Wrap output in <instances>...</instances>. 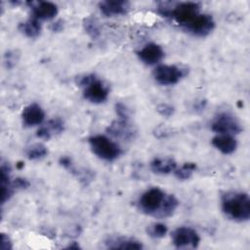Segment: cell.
<instances>
[{
	"mask_svg": "<svg viewBox=\"0 0 250 250\" xmlns=\"http://www.w3.org/2000/svg\"><path fill=\"white\" fill-rule=\"evenodd\" d=\"M138 205L140 210L146 215L167 218L175 212L179 201L173 194H166L159 188H151L141 195Z\"/></svg>",
	"mask_w": 250,
	"mask_h": 250,
	"instance_id": "6da1fadb",
	"label": "cell"
},
{
	"mask_svg": "<svg viewBox=\"0 0 250 250\" xmlns=\"http://www.w3.org/2000/svg\"><path fill=\"white\" fill-rule=\"evenodd\" d=\"M222 210L230 220L244 222L250 218V199L247 193L228 191L222 195Z\"/></svg>",
	"mask_w": 250,
	"mask_h": 250,
	"instance_id": "7a4b0ae2",
	"label": "cell"
},
{
	"mask_svg": "<svg viewBox=\"0 0 250 250\" xmlns=\"http://www.w3.org/2000/svg\"><path fill=\"white\" fill-rule=\"evenodd\" d=\"M92 151L101 159L113 161L122 154L121 147L104 135H95L89 138Z\"/></svg>",
	"mask_w": 250,
	"mask_h": 250,
	"instance_id": "3957f363",
	"label": "cell"
},
{
	"mask_svg": "<svg viewBox=\"0 0 250 250\" xmlns=\"http://www.w3.org/2000/svg\"><path fill=\"white\" fill-rule=\"evenodd\" d=\"M200 5L196 2H180L172 4L169 17L173 18L183 28L188 25L197 15Z\"/></svg>",
	"mask_w": 250,
	"mask_h": 250,
	"instance_id": "277c9868",
	"label": "cell"
},
{
	"mask_svg": "<svg viewBox=\"0 0 250 250\" xmlns=\"http://www.w3.org/2000/svg\"><path fill=\"white\" fill-rule=\"evenodd\" d=\"M186 74V69L175 64H160L153 70V77L155 81L163 86H170L178 83Z\"/></svg>",
	"mask_w": 250,
	"mask_h": 250,
	"instance_id": "5b68a950",
	"label": "cell"
},
{
	"mask_svg": "<svg viewBox=\"0 0 250 250\" xmlns=\"http://www.w3.org/2000/svg\"><path fill=\"white\" fill-rule=\"evenodd\" d=\"M83 87L84 98L93 104L104 103L108 97L109 91L107 86H105L104 82L98 79L94 74L90 75L89 80L83 85Z\"/></svg>",
	"mask_w": 250,
	"mask_h": 250,
	"instance_id": "8992f818",
	"label": "cell"
},
{
	"mask_svg": "<svg viewBox=\"0 0 250 250\" xmlns=\"http://www.w3.org/2000/svg\"><path fill=\"white\" fill-rule=\"evenodd\" d=\"M172 241L175 247L196 248L199 245L200 237L198 233L191 228L181 227L172 232Z\"/></svg>",
	"mask_w": 250,
	"mask_h": 250,
	"instance_id": "52a82bcc",
	"label": "cell"
},
{
	"mask_svg": "<svg viewBox=\"0 0 250 250\" xmlns=\"http://www.w3.org/2000/svg\"><path fill=\"white\" fill-rule=\"evenodd\" d=\"M211 128L214 132L218 134H227V135H235L242 131V128L239 122L235 119L234 116L229 113H221L213 121Z\"/></svg>",
	"mask_w": 250,
	"mask_h": 250,
	"instance_id": "ba28073f",
	"label": "cell"
},
{
	"mask_svg": "<svg viewBox=\"0 0 250 250\" xmlns=\"http://www.w3.org/2000/svg\"><path fill=\"white\" fill-rule=\"evenodd\" d=\"M215 27V21L210 15L199 14L197 15L184 29L192 35L198 37L207 36Z\"/></svg>",
	"mask_w": 250,
	"mask_h": 250,
	"instance_id": "9c48e42d",
	"label": "cell"
},
{
	"mask_svg": "<svg viewBox=\"0 0 250 250\" xmlns=\"http://www.w3.org/2000/svg\"><path fill=\"white\" fill-rule=\"evenodd\" d=\"M32 10L33 18L38 21H49L54 19L58 14V7L56 4L48 1L27 2Z\"/></svg>",
	"mask_w": 250,
	"mask_h": 250,
	"instance_id": "30bf717a",
	"label": "cell"
},
{
	"mask_svg": "<svg viewBox=\"0 0 250 250\" xmlns=\"http://www.w3.org/2000/svg\"><path fill=\"white\" fill-rule=\"evenodd\" d=\"M106 131L113 137L130 141L135 138L136 130L129 123V119H120L113 121L106 129Z\"/></svg>",
	"mask_w": 250,
	"mask_h": 250,
	"instance_id": "8fae6325",
	"label": "cell"
},
{
	"mask_svg": "<svg viewBox=\"0 0 250 250\" xmlns=\"http://www.w3.org/2000/svg\"><path fill=\"white\" fill-rule=\"evenodd\" d=\"M139 59L147 65L156 64L164 57V51L161 46L155 43H148L144 46L138 53Z\"/></svg>",
	"mask_w": 250,
	"mask_h": 250,
	"instance_id": "7c38bea8",
	"label": "cell"
},
{
	"mask_svg": "<svg viewBox=\"0 0 250 250\" xmlns=\"http://www.w3.org/2000/svg\"><path fill=\"white\" fill-rule=\"evenodd\" d=\"M44 117L45 112L42 109V107L37 104H31L27 105L21 113L22 122L27 127L41 124L44 120Z\"/></svg>",
	"mask_w": 250,
	"mask_h": 250,
	"instance_id": "4fadbf2b",
	"label": "cell"
},
{
	"mask_svg": "<svg viewBox=\"0 0 250 250\" xmlns=\"http://www.w3.org/2000/svg\"><path fill=\"white\" fill-rule=\"evenodd\" d=\"M100 10L105 17H113L126 14L130 9V3L124 0L103 1L99 4Z\"/></svg>",
	"mask_w": 250,
	"mask_h": 250,
	"instance_id": "5bb4252c",
	"label": "cell"
},
{
	"mask_svg": "<svg viewBox=\"0 0 250 250\" xmlns=\"http://www.w3.org/2000/svg\"><path fill=\"white\" fill-rule=\"evenodd\" d=\"M211 143L218 150L224 154H230L237 147L236 140L231 135L227 134H218L212 139Z\"/></svg>",
	"mask_w": 250,
	"mask_h": 250,
	"instance_id": "9a60e30c",
	"label": "cell"
},
{
	"mask_svg": "<svg viewBox=\"0 0 250 250\" xmlns=\"http://www.w3.org/2000/svg\"><path fill=\"white\" fill-rule=\"evenodd\" d=\"M109 249H142L143 245L140 241L126 237H108L104 241Z\"/></svg>",
	"mask_w": 250,
	"mask_h": 250,
	"instance_id": "2e32d148",
	"label": "cell"
},
{
	"mask_svg": "<svg viewBox=\"0 0 250 250\" xmlns=\"http://www.w3.org/2000/svg\"><path fill=\"white\" fill-rule=\"evenodd\" d=\"M63 131V122L60 118L49 120L44 126L37 130L36 136L40 139L49 140L54 134H60Z\"/></svg>",
	"mask_w": 250,
	"mask_h": 250,
	"instance_id": "e0dca14e",
	"label": "cell"
},
{
	"mask_svg": "<svg viewBox=\"0 0 250 250\" xmlns=\"http://www.w3.org/2000/svg\"><path fill=\"white\" fill-rule=\"evenodd\" d=\"M177 168L176 161L171 157L154 158L150 162V169L153 173L159 175H166L172 173Z\"/></svg>",
	"mask_w": 250,
	"mask_h": 250,
	"instance_id": "ac0fdd59",
	"label": "cell"
},
{
	"mask_svg": "<svg viewBox=\"0 0 250 250\" xmlns=\"http://www.w3.org/2000/svg\"><path fill=\"white\" fill-rule=\"evenodd\" d=\"M19 30L29 38L37 37L41 31L40 21L35 18H30L27 21L19 24Z\"/></svg>",
	"mask_w": 250,
	"mask_h": 250,
	"instance_id": "d6986e66",
	"label": "cell"
},
{
	"mask_svg": "<svg viewBox=\"0 0 250 250\" xmlns=\"http://www.w3.org/2000/svg\"><path fill=\"white\" fill-rule=\"evenodd\" d=\"M25 153L29 159L36 160V159H40V158H43L44 156H46L48 153V150H47V147L43 144L37 143V144H33L30 146H28L25 150Z\"/></svg>",
	"mask_w": 250,
	"mask_h": 250,
	"instance_id": "ffe728a7",
	"label": "cell"
},
{
	"mask_svg": "<svg viewBox=\"0 0 250 250\" xmlns=\"http://www.w3.org/2000/svg\"><path fill=\"white\" fill-rule=\"evenodd\" d=\"M83 26L85 31L87 32V34L89 36H91L92 38L96 39L100 36V25L98 22V20L94 17H87L86 19H84L83 21Z\"/></svg>",
	"mask_w": 250,
	"mask_h": 250,
	"instance_id": "44dd1931",
	"label": "cell"
},
{
	"mask_svg": "<svg viewBox=\"0 0 250 250\" xmlns=\"http://www.w3.org/2000/svg\"><path fill=\"white\" fill-rule=\"evenodd\" d=\"M196 169L195 163L188 162L185 163L181 168H176L174 171V175L179 180H188L191 177L193 171Z\"/></svg>",
	"mask_w": 250,
	"mask_h": 250,
	"instance_id": "7402d4cb",
	"label": "cell"
},
{
	"mask_svg": "<svg viewBox=\"0 0 250 250\" xmlns=\"http://www.w3.org/2000/svg\"><path fill=\"white\" fill-rule=\"evenodd\" d=\"M146 232L149 236L154 238H161L165 236L167 232V227L164 224L161 223H155L152 225H149L146 229Z\"/></svg>",
	"mask_w": 250,
	"mask_h": 250,
	"instance_id": "603a6c76",
	"label": "cell"
},
{
	"mask_svg": "<svg viewBox=\"0 0 250 250\" xmlns=\"http://www.w3.org/2000/svg\"><path fill=\"white\" fill-rule=\"evenodd\" d=\"M156 110L159 114H161L164 117H170L174 113V107L167 104H161L157 106Z\"/></svg>",
	"mask_w": 250,
	"mask_h": 250,
	"instance_id": "cb8c5ba5",
	"label": "cell"
},
{
	"mask_svg": "<svg viewBox=\"0 0 250 250\" xmlns=\"http://www.w3.org/2000/svg\"><path fill=\"white\" fill-rule=\"evenodd\" d=\"M115 110L120 119H129V109L121 103L115 104Z\"/></svg>",
	"mask_w": 250,
	"mask_h": 250,
	"instance_id": "d4e9b609",
	"label": "cell"
},
{
	"mask_svg": "<svg viewBox=\"0 0 250 250\" xmlns=\"http://www.w3.org/2000/svg\"><path fill=\"white\" fill-rule=\"evenodd\" d=\"M12 186L15 189H22L29 187V182L23 178H17L12 182Z\"/></svg>",
	"mask_w": 250,
	"mask_h": 250,
	"instance_id": "484cf974",
	"label": "cell"
},
{
	"mask_svg": "<svg viewBox=\"0 0 250 250\" xmlns=\"http://www.w3.org/2000/svg\"><path fill=\"white\" fill-rule=\"evenodd\" d=\"M1 250H9L12 249V242L8 235L5 233H1V242H0Z\"/></svg>",
	"mask_w": 250,
	"mask_h": 250,
	"instance_id": "4316f807",
	"label": "cell"
},
{
	"mask_svg": "<svg viewBox=\"0 0 250 250\" xmlns=\"http://www.w3.org/2000/svg\"><path fill=\"white\" fill-rule=\"evenodd\" d=\"M16 62H17V58H16L15 52L9 51L5 55V63H6L7 67H12L16 63Z\"/></svg>",
	"mask_w": 250,
	"mask_h": 250,
	"instance_id": "83f0119b",
	"label": "cell"
},
{
	"mask_svg": "<svg viewBox=\"0 0 250 250\" xmlns=\"http://www.w3.org/2000/svg\"><path fill=\"white\" fill-rule=\"evenodd\" d=\"M50 29L53 32H60V31H62L63 29V21H57L53 22L50 25Z\"/></svg>",
	"mask_w": 250,
	"mask_h": 250,
	"instance_id": "f1b7e54d",
	"label": "cell"
}]
</instances>
